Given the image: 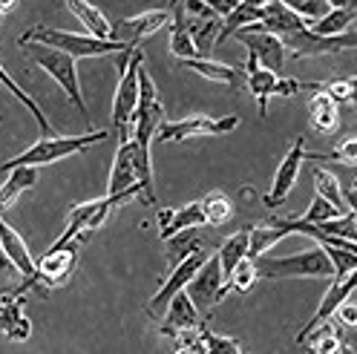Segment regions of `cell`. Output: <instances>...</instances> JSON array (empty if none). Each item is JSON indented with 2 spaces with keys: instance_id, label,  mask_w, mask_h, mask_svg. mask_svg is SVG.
<instances>
[{
  "instance_id": "7c38bea8",
  "label": "cell",
  "mask_w": 357,
  "mask_h": 354,
  "mask_svg": "<svg viewBox=\"0 0 357 354\" xmlns=\"http://www.w3.org/2000/svg\"><path fill=\"white\" fill-rule=\"evenodd\" d=\"M236 40L248 47V55L257 58V63L262 66V70H268V72H274V75L282 78L285 66H288V58H291V55H288V49L280 43L277 35L262 32L257 26H245V29L236 32Z\"/></svg>"
},
{
  "instance_id": "1f68e13d",
  "label": "cell",
  "mask_w": 357,
  "mask_h": 354,
  "mask_svg": "<svg viewBox=\"0 0 357 354\" xmlns=\"http://www.w3.org/2000/svg\"><path fill=\"white\" fill-rule=\"evenodd\" d=\"M280 239H285V233L274 219L271 222H259V225L248 228V259L265 256V251H271Z\"/></svg>"
},
{
  "instance_id": "4dcf8cb0",
  "label": "cell",
  "mask_w": 357,
  "mask_h": 354,
  "mask_svg": "<svg viewBox=\"0 0 357 354\" xmlns=\"http://www.w3.org/2000/svg\"><path fill=\"white\" fill-rule=\"evenodd\" d=\"M305 340H311L308 354H343V348L349 346L343 340V334H340V325L334 323V320H328L320 328H314Z\"/></svg>"
},
{
  "instance_id": "7a4b0ae2",
  "label": "cell",
  "mask_w": 357,
  "mask_h": 354,
  "mask_svg": "<svg viewBox=\"0 0 357 354\" xmlns=\"http://www.w3.org/2000/svg\"><path fill=\"white\" fill-rule=\"evenodd\" d=\"M257 277L265 279H331L334 268L320 245L291 256H257Z\"/></svg>"
},
{
  "instance_id": "3957f363",
  "label": "cell",
  "mask_w": 357,
  "mask_h": 354,
  "mask_svg": "<svg viewBox=\"0 0 357 354\" xmlns=\"http://www.w3.org/2000/svg\"><path fill=\"white\" fill-rule=\"evenodd\" d=\"M107 136H109V130H89V132H81V136H40L29 150H24L15 159H9L0 170H12V167H20V164H29V167L52 164V162H61L66 156H75V153L89 150L93 144L104 141Z\"/></svg>"
},
{
  "instance_id": "4fadbf2b",
  "label": "cell",
  "mask_w": 357,
  "mask_h": 354,
  "mask_svg": "<svg viewBox=\"0 0 357 354\" xmlns=\"http://www.w3.org/2000/svg\"><path fill=\"white\" fill-rule=\"evenodd\" d=\"M170 20V15L165 9H150L132 17H121L116 24H109V40L121 43L124 49H139L142 40H147L150 35H155Z\"/></svg>"
},
{
  "instance_id": "816d5d0a",
  "label": "cell",
  "mask_w": 357,
  "mask_h": 354,
  "mask_svg": "<svg viewBox=\"0 0 357 354\" xmlns=\"http://www.w3.org/2000/svg\"><path fill=\"white\" fill-rule=\"evenodd\" d=\"M343 354H354V351H351V346H346V348H343Z\"/></svg>"
},
{
  "instance_id": "7bdbcfd3",
  "label": "cell",
  "mask_w": 357,
  "mask_h": 354,
  "mask_svg": "<svg viewBox=\"0 0 357 354\" xmlns=\"http://www.w3.org/2000/svg\"><path fill=\"white\" fill-rule=\"evenodd\" d=\"M331 268H334V277H346V274H354V265H357V251H346V248H323Z\"/></svg>"
},
{
  "instance_id": "d6a6232c",
  "label": "cell",
  "mask_w": 357,
  "mask_h": 354,
  "mask_svg": "<svg viewBox=\"0 0 357 354\" xmlns=\"http://www.w3.org/2000/svg\"><path fill=\"white\" fill-rule=\"evenodd\" d=\"M351 20H354V9H328L320 20L308 24V29L314 35H323V38H337V35L349 32Z\"/></svg>"
},
{
  "instance_id": "b9f144b4",
  "label": "cell",
  "mask_w": 357,
  "mask_h": 354,
  "mask_svg": "<svg viewBox=\"0 0 357 354\" xmlns=\"http://www.w3.org/2000/svg\"><path fill=\"white\" fill-rule=\"evenodd\" d=\"M259 277H257V268H254V259H248L245 256L236 268L231 271V277L225 279L228 282V291H239V294H245V291H251V285L257 282Z\"/></svg>"
},
{
  "instance_id": "74e56055",
  "label": "cell",
  "mask_w": 357,
  "mask_h": 354,
  "mask_svg": "<svg viewBox=\"0 0 357 354\" xmlns=\"http://www.w3.org/2000/svg\"><path fill=\"white\" fill-rule=\"evenodd\" d=\"M305 86H308V90H314V93H326L331 101H337V104L354 101V78H334V81L305 84Z\"/></svg>"
},
{
  "instance_id": "bcb514c9",
  "label": "cell",
  "mask_w": 357,
  "mask_h": 354,
  "mask_svg": "<svg viewBox=\"0 0 357 354\" xmlns=\"http://www.w3.org/2000/svg\"><path fill=\"white\" fill-rule=\"evenodd\" d=\"M199 3H205L216 17H225L228 12H234L239 6V0H199Z\"/></svg>"
},
{
  "instance_id": "7402d4cb",
  "label": "cell",
  "mask_w": 357,
  "mask_h": 354,
  "mask_svg": "<svg viewBox=\"0 0 357 354\" xmlns=\"http://www.w3.org/2000/svg\"><path fill=\"white\" fill-rule=\"evenodd\" d=\"M6 173H9V179L0 185V213L9 210L20 196L38 185V167L20 164V167H12V170H6Z\"/></svg>"
},
{
  "instance_id": "d6986e66",
  "label": "cell",
  "mask_w": 357,
  "mask_h": 354,
  "mask_svg": "<svg viewBox=\"0 0 357 354\" xmlns=\"http://www.w3.org/2000/svg\"><path fill=\"white\" fill-rule=\"evenodd\" d=\"M354 282H357V277H354V274H346V277H331V288L323 294V302L317 305L314 317H311V320L300 328L297 343H305V337L311 334V331L320 328V325H323V323H328V320H334V311L340 308V302H343L346 297H351V294H354Z\"/></svg>"
},
{
  "instance_id": "9a60e30c",
  "label": "cell",
  "mask_w": 357,
  "mask_h": 354,
  "mask_svg": "<svg viewBox=\"0 0 357 354\" xmlns=\"http://www.w3.org/2000/svg\"><path fill=\"white\" fill-rule=\"evenodd\" d=\"M211 254H208V248H199L193 256H188V259H182L176 265V268H170V274H167V279L162 282V288L153 294V300L147 302V314H153V317H159L165 308H167V302L178 294V291H185V285L193 279V274L199 271V265H202L205 259H208Z\"/></svg>"
},
{
  "instance_id": "44dd1931",
  "label": "cell",
  "mask_w": 357,
  "mask_h": 354,
  "mask_svg": "<svg viewBox=\"0 0 357 354\" xmlns=\"http://www.w3.org/2000/svg\"><path fill=\"white\" fill-rule=\"evenodd\" d=\"M0 248H3L6 256L12 259L15 271L24 274V279L38 282V262L32 259V254H29V248H26L24 236H20V233L6 222L3 213H0ZM38 285H40V282H38Z\"/></svg>"
},
{
  "instance_id": "836d02e7",
  "label": "cell",
  "mask_w": 357,
  "mask_h": 354,
  "mask_svg": "<svg viewBox=\"0 0 357 354\" xmlns=\"http://www.w3.org/2000/svg\"><path fill=\"white\" fill-rule=\"evenodd\" d=\"M0 84H3L6 86V90L20 101V104H24L26 109H29V113L35 116V121H38V127H40V132H43V136H52V124H50V118H47V113H43V109H40V104L32 98V95H26L24 90H20V86H17V81L3 70V63H0Z\"/></svg>"
},
{
  "instance_id": "e0dca14e",
  "label": "cell",
  "mask_w": 357,
  "mask_h": 354,
  "mask_svg": "<svg viewBox=\"0 0 357 354\" xmlns=\"http://www.w3.org/2000/svg\"><path fill=\"white\" fill-rule=\"evenodd\" d=\"M248 90L251 95L257 98V109H259V118H268V101H271L274 95H282V98H291L303 90V81H294V78H280L274 72L262 70V66H257V70L248 72Z\"/></svg>"
},
{
  "instance_id": "d4e9b609",
  "label": "cell",
  "mask_w": 357,
  "mask_h": 354,
  "mask_svg": "<svg viewBox=\"0 0 357 354\" xmlns=\"http://www.w3.org/2000/svg\"><path fill=\"white\" fill-rule=\"evenodd\" d=\"M178 66H185V70H193L199 72L202 78L208 81H219L225 86H239L245 70L239 66H231V63H219V61H211V58H188V61H178Z\"/></svg>"
},
{
  "instance_id": "8fae6325",
  "label": "cell",
  "mask_w": 357,
  "mask_h": 354,
  "mask_svg": "<svg viewBox=\"0 0 357 354\" xmlns=\"http://www.w3.org/2000/svg\"><path fill=\"white\" fill-rule=\"evenodd\" d=\"M236 127H239L236 116H225V118L188 116L178 121H162V127L155 130V141L170 144V141H185L190 136H222V132H231Z\"/></svg>"
},
{
  "instance_id": "8d00e7d4",
  "label": "cell",
  "mask_w": 357,
  "mask_h": 354,
  "mask_svg": "<svg viewBox=\"0 0 357 354\" xmlns=\"http://www.w3.org/2000/svg\"><path fill=\"white\" fill-rule=\"evenodd\" d=\"M199 340H202L205 354H245L236 340L222 337V334H216V331H211V328H208V320L199 325Z\"/></svg>"
},
{
  "instance_id": "603a6c76",
  "label": "cell",
  "mask_w": 357,
  "mask_h": 354,
  "mask_svg": "<svg viewBox=\"0 0 357 354\" xmlns=\"http://www.w3.org/2000/svg\"><path fill=\"white\" fill-rule=\"evenodd\" d=\"M205 225V213L199 202H190L178 210H159V233L162 239L173 236L176 231H185V228H202Z\"/></svg>"
},
{
  "instance_id": "30bf717a",
  "label": "cell",
  "mask_w": 357,
  "mask_h": 354,
  "mask_svg": "<svg viewBox=\"0 0 357 354\" xmlns=\"http://www.w3.org/2000/svg\"><path fill=\"white\" fill-rule=\"evenodd\" d=\"M144 63V52L136 49L127 63V70L119 72V90H116V98H113V130L119 132V141L127 139V127H130V118L136 113V104H139V66Z\"/></svg>"
},
{
  "instance_id": "ab89813d",
  "label": "cell",
  "mask_w": 357,
  "mask_h": 354,
  "mask_svg": "<svg viewBox=\"0 0 357 354\" xmlns=\"http://www.w3.org/2000/svg\"><path fill=\"white\" fill-rule=\"evenodd\" d=\"M305 162H340L346 167H354V162H357V141L346 139L337 150H331V153H305Z\"/></svg>"
},
{
  "instance_id": "ffe728a7",
  "label": "cell",
  "mask_w": 357,
  "mask_h": 354,
  "mask_svg": "<svg viewBox=\"0 0 357 354\" xmlns=\"http://www.w3.org/2000/svg\"><path fill=\"white\" fill-rule=\"evenodd\" d=\"M205 323V317L196 311V305L190 302V297L185 291H178L167 308H165V323H162V334L176 337L182 331H199V325Z\"/></svg>"
},
{
  "instance_id": "6da1fadb",
  "label": "cell",
  "mask_w": 357,
  "mask_h": 354,
  "mask_svg": "<svg viewBox=\"0 0 357 354\" xmlns=\"http://www.w3.org/2000/svg\"><path fill=\"white\" fill-rule=\"evenodd\" d=\"M20 52H24L32 63H38L43 72H47L50 78H55L61 84V90L66 93V98H70L78 113L89 121V113H86V104H84V93H81V84H78V66H75V58H70L66 52L61 49H52L47 47V43H38V40H17Z\"/></svg>"
},
{
  "instance_id": "cb8c5ba5",
  "label": "cell",
  "mask_w": 357,
  "mask_h": 354,
  "mask_svg": "<svg viewBox=\"0 0 357 354\" xmlns=\"http://www.w3.org/2000/svg\"><path fill=\"white\" fill-rule=\"evenodd\" d=\"M308 127L320 132V136H328L340 127V109L337 101H331L326 93H314V98L308 101Z\"/></svg>"
},
{
  "instance_id": "484cf974",
  "label": "cell",
  "mask_w": 357,
  "mask_h": 354,
  "mask_svg": "<svg viewBox=\"0 0 357 354\" xmlns=\"http://www.w3.org/2000/svg\"><path fill=\"white\" fill-rule=\"evenodd\" d=\"M170 15H173V32H170V52L178 61H188L196 58V47H193V38L188 29V15L182 9V0H173L170 3Z\"/></svg>"
},
{
  "instance_id": "5bb4252c",
  "label": "cell",
  "mask_w": 357,
  "mask_h": 354,
  "mask_svg": "<svg viewBox=\"0 0 357 354\" xmlns=\"http://www.w3.org/2000/svg\"><path fill=\"white\" fill-rule=\"evenodd\" d=\"M109 199H132L139 196L142 199V187H139V176H136V162H132V141L124 139L119 141V150H116V159H113V167H109V182H107V193Z\"/></svg>"
},
{
  "instance_id": "52a82bcc",
  "label": "cell",
  "mask_w": 357,
  "mask_h": 354,
  "mask_svg": "<svg viewBox=\"0 0 357 354\" xmlns=\"http://www.w3.org/2000/svg\"><path fill=\"white\" fill-rule=\"evenodd\" d=\"M116 205H119V199H109V196L93 199V202H84V205H75L70 210V216H66L63 233L55 239L52 248H63V245H70V242H78V245H81V242H86L107 222L109 210H113Z\"/></svg>"
},
{
  "instance_id": "f907efd6",
  "label": "cell",
  "mask_w": 357,
  "mask_h": 354,
  "mask_svg": "<svg viewBox=\"0 0 357 354\" xmlns=\"http://www.w3.org/2000/svg\"><path fill=\"white\" fill-rule=\"evenodd\" d=\"M245 3H254V6H265V3H274V0H245Z\"/></svg>"
},
{
  "instance_id": "e575fe53",
  "label": "cell",
  "mask_w": 357,
  "mask_h": 354,
  "mask_svg": "<svg viewBox=\"0 0 357 354\" xmlns=\"http://www.w3.org/2000/svg\"><path fill=\"white\" fill-rule=\"evenodd\" d=\"M314 190H317V196L326 199V202H328L334 210H337V213H346V210H349V208H346V199H343V185H340L337 176H331L328 170H323V167L314 170Z\"/></svg>"
},
{
  "instance_id": "c3c4849f",
  "label": "cell",
  "mask_w": 357,
  "mask_h": 354,
  "mask_svg": "<svg viewBox=\"0 0 357 354\" xmlns=\"http://www.w3.org/2000/svg\"><path fill=\"white\" fill-rule=\"evenodd\" d=\"M331 9H357V0H326Z\"/></svg>"
},
{
  "instance_id": "f6af8a7d",
  "label": "cell",
  "mask_w": 357,
  "mask_h": 354,
  "mask_svg": "<svg viewBox=\"0 0 357 354\" xmlns=\"http://www.w3.org/2000/svg\"><path fill=\"white\" fill-rule=\"evenodd\" d=\"M334 317H340V323L343 325H357V308H354V297H346L343 302H340V308L334 311Z\"/></svg>"
},
{
  "instance_id": "7dc6e473",
  "label": "cell",
  "mask_w": 357,
  "mask_h": 354,
  "mask_svg": "<svg viewBox=\"0 0 357 354\" xmlns=\"http://www.w3.org/2000/svg\"><path fill=\"white\" fill-rule=\"evenodd\" d=\"M12 271H15V265H12V259L6 256V251H3V248H0V282H6Z\"/></svg>"
},
{
  "instance_id": "83f0119b",
  "label": "cell",
  "mask_w": 357,
  "mask_h": 354,
  "mask_svg": "<svg viewBox=\"0 0 357 354\" xmlns=\"http://www.w3.org/2000/svg\"><path fill=\"white\" fill-rule=\"evenodd\" d=\"M63 6L81 20V26L86 29V35L109 40V20L96 3H89V0H63Z\"/></svg>"
},
{
  "instance_id": "ac0fdd59",
  "label": "cell",
  "mask_w": 357,
  "mask_h": 354,
  "mask_svg": "<svg viewBox=\"0 0 357 354\" xmlns=\"http://www.w3.org/2000/svg\"><path fill=\"white\" fill-rule=\"evenodd\" d=\"M78 262V242H70L63 248H50L38 262V282L43 288H55L70 279L73 268Z\"/></svg>"
},
{
  "instance_id": "f546056e",
  "label": "cell",
  "mask_w": 357,
  "mask_h": 354,
  "mask_svg": "<svg viewBox=\"0 0 357 354\" xmlns=\"http://www.w3.org/2000/svg\"><path fill=\"white\" fill-rule=\"evenodd\" d=\"M216 256V262H219V271H222V277H231V271L236 268V265L248 256V228H242V231H236V233H231L225 242L219 245V251L213 254Z\"/></svg>"
},
{
  "instance_id": "5b68a950",
  "label": "cell",
  "mask_w": 357,
  "mask_h": 354,
  "mask_svg": "<svg viewBox=\"0 0 357 354\" xmlns=\"http://www.w3.org/2000/svg\"><path fill=\"white\" fill-rule=\"evenodd\" d=\"M162 121H165V104L159 98V90H155L147 66L142 63L139 66V104H136V113L130 118L127 139H132L139 147H150Z\"/></svg>"
},
{
  "instance_id": "681fc988",
  "label": "cell",
  "mask_w": 357,
  "mask_h": 354,
  "mask_svg": "<svg viewBox=\"0 0 357 354\" xmlns=\"http://www.w3.org/2000/svg\"><path fill=\"white\" fill-rule=\"evenodd\" d=\"M15 3H17V0H0V15L12 12V9H15Z\"/></svg>"
},
{
  "instance_id": "277c9868",
  "label": "cell",
  "mask_w": 357,
  "mask_h": 354,
  "mask_svg": "<svg viewBox=\"0 0 357 354\" xmlns=\"http://www.w3.org/2000/svg\"><path fill=\"white\" fill-rule=\"evenodd\" d=\"M24 40H38L47 43L52 49H61L70 58H96V55H119L124 52L121 43L107 40V38H93V35H78V32H63V29H52V26H35L29 32L20 35Z\"/></svg>"
},
{
  "instance_id": "9c48e42d",
  "label": "cell",
  "mask_w": 357,
  "mask_h": 354,
  "mask_svg": "<svg viewBox=\"0 0 357 354\" xmlns=\"http://www.w3.org/2000/svg\"><path fill=\"white\" fill-rule=\"evenodd\" d=\"M280 43L288 49L291 58H320V55H337V52H351L354 49V35H337V38H323L314 35L308 26H300L294 32L280 35Z\"/></svg>"
},
{
  "instance_id": "f35d334b",
  "label": "cell",
  "mask_w": 357,
  "mask_h": 354,
  "mask_svg": "<svg viewBox=\"0 0 357 354\" xmlns=\"http://www.w3.org/2000/svg\"><path fill=\"white\" fill-rule=\"evenodd\" d=\"M317 228L326 231L328 236H337V239L354 242V233H357V216H354V210H346V213H340V216L328 219V222H320Z\"/></svg>"
},
{
  "instance_id": "4316f807",
  "label": "cell",
  "mask_w": 357,
  "mask_h": 354,
  "mask_svg": "<svg viewBox=\"0 0 357 354\" xmlns=\"http://www.w3.org/2000/svg\"><path fill=\"white\" fill-rule=\"evenodd\" d=\"M165 256H167V268H176L182 259L193 256L199 248L205 245L202 242V233H199V228H185V231H176L173 236L165 239Z\"/></svg>"
},
{
  "instance_id": "60d3db41",
  "label": "cell",
  "mask_w": 357,
  "mask_h": 354,
  "mask_svg": "<svg viewBox=\"0 0 357 354\" xmlns=\"http://www.w3.org/2000/svg\"><path fill=\"white\" fill-rule=\"evenodd\" d=\"M282 6H288L297 17L305 20V26L308 24H314V20H320L331 6L326 3V0H280Z\"/></svg>"
},
{
  "instance_id": "f1b7e54d",
  "label": "cell",
  "mask_w": 357,
  "mask_h": 354,
  "mask_svg": "<svg viewBox=\"0 0 357 354\" xmlns=\"http://www.w3.org/2000/svg\"><path fill=\"white\" fill-rule=\"evenodd\" d=\"M259 20H262V6H254V3L239 0V6L222 17V26H219V35H216V47H222V43H225L231 35H236L239 29L259 24Z\"/></svg>"
},
{
  "instance_id": "ee69618b",
  "label": "cell",
  "mask_w": 357,
  "mask_h": 354,
  "mask_svg": "<svg viewBox=\"0 0 357 354\" xmlns=\"http://www.w3.org/2000/svg\"><path fill=\"white\" fill-rule=\"evenodd\" d=\"M334 216H340V213L334 210L326 199L314 196L311 199V205H308V210L303 216H297V219H303V222H308V225H320V222H328V219H334Z\"/></svg>"
},
{
  "instance_id": "ba28073f",
  "label": "cell",
  "mask_w": 357,
  "mask_h": 354,
  "mask_svg": "<svg viewBox=\"0 0 357 354\" xmlns=\"http://www.w3.org/2000/svg\"><path fill=\"white\" fill-rule=\"evenodd\" d=\"M185 294L196 305V311L208 320L211 311L222 302V297L228 294V282H225V277H222V271H219L216 256H208L202 265H199V271L193 274V279L185 285Z\"/></svg>"
},
{
  "instance_id": "8992f818",
  "label": "cell",
  "mask_w": 357,
  "mask_h": 354,
  "mask_svg": "<svg viewBox=\"0 0 357 354\" xmlns=\"http://www.w3.org/2000/svg\"><path fill=\"white\" fill-rule=\"evenodd\" d=\"M29 288H35L40 297H50V288H43V285H38L32 279H24L12 291H0V331L15 343H24L32 337V320L24 314Z\"/></svg>"
},
{
  "instance_id": "d590c367",
  "label": "cell",
  "mask_w": 357,
  "mask_h": 354,
  "mask_svg": "<svg viewBox=\"0 0 357 354\" xmlns=\"http://www.w3.org/2000/svg\"><path fill=\"white\" fill-rule=\"evenodd\" d=\"M199 205H202L205 213V225H225L234 216V202L222 190H213L205 199H199Z\"/></svg>"
},
{
  "instance_id": "f5cc1de1",
  "label": "cell",
  "mask_w": 357,
  "mask_h": 354,
  "mask_svg": "<svg viewBox=\"0 0 357 354\" xmlns=\"http://www.w3.org/2000/svg\"><path fill=\"white\" fill-rule=\"evenodd\" d=\"M0 17H3V15H0Z\"/></svg>"
},
{
  "instance_id": "2e32d148",
  "label": "cell",
  "mask_w": 357,
  "mask_h": 354,
  "mask_svg": "<svg viewBox=\"0 0 357 354\" xmlns=\"http://www.w3.org/2000/svg\"><path fill=\"white\" fill-rule=\"evenodd\" d=\"M303 162H305V139L300 136V139H294L291 150H288V153H285V159L280 162L277 176H274V182H271V190L262 196V205H265V208L277 210V208L285 202V196L291 193V187H294V182H297V176H300Z\"/></svg>"
}]
</instances>
